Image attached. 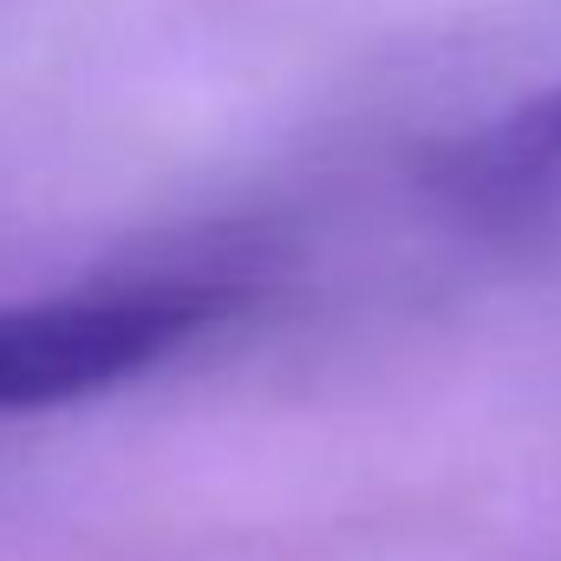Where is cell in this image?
I'll return each instance as SVG.
<instances>
[{"mask_svg": "<svg viewBox=\"0 0 561 561\" xmlns=\"http://www.w3.org/2000/svg\"><path fill=\"white\" fill-rule=\"evenodd\" d=\"M242 287L222 275H118L66 294L0 300V419L99 399L196 346Z\"/></svg>", "mask_w": 561, "mask_h": 561, "instance_id": "cell-1", "label": "cell"}, {"mask_svg": "<svg viewBox=\"0 0 561 561\" xmlns=\"http://www.w3.org/2000/svg\"><path fill=\"white\" fill-rule=\"evenodd\" d=\"M437 196L457 216L516 229V222H556L561 216V85L523 99L496 125L470 131L444 150L431 170Z\"/></svg>", "mask_w": 561, "mask_h": 561, "instance_id": "cell-2", "label": "cell"}]
</instances>
